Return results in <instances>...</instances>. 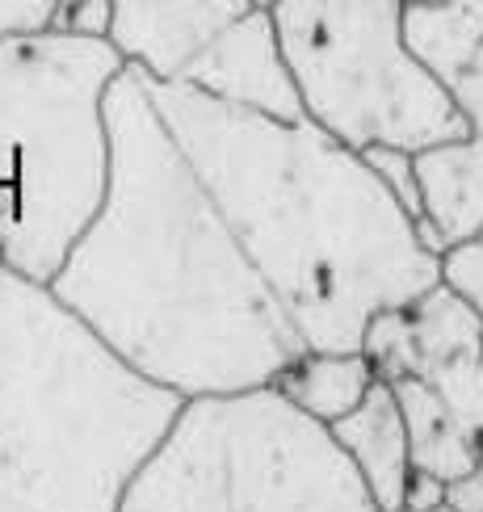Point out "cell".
<instances>
[{"mask_svg": "<svg viewBox=\"0 0 483 512\" xmlns=\"http://www.w3.org/2000/svg\"><path fill=\"white\" fill-rule=\"evenodd\" d=\"M114 5H118V0H72V5H59L55 30L76 34V38L110 42V30H114Z\"/></svg>", "mask_w": 483, "mask_h": 512, "instance_id": "cell-16", "label": "cell"}, {"mask_svg": "<svg viewBox=\"0 0 483 512\" xmlns=\"http://www.w3.org/2000/svg\"><path fill=\"white\" fill-rule=\"evenodd\" d=\"M366 164L378 173V181L395 194V202L404 206L416 223H425V202H420V181H416V156L387 152L383 147V152H366Z\"/></svg>", "mask_w": 483, "mask_h": 512, "instance_id": "cell-14", "label": "cell"}, {"mask_svg": "<svg viewBox=\"0 0 483 512\" xmlns=\"http://www.w3.org/2000/svg\"><path fill=\"white\" fill-rule=\"evenodd\" d=\"M273 26L303 118L349 152H408L467 143L471 122L404 38V5L282 0Z\"/></svg>", "mask_w": 483, "mask_h": 512, "instance_id": "cell-6", "label": "cell"}, {"mask_svg": "<svg viewBox=\"0 0 483 512\" xmlns=\"http://www.w3.org/2000/svg\"><path fill=\"white\" fill-rule=\"evenodd\" d=\"M441 286L454 290L483 319V240L458 244L441 256Z\"/></svg>", "mask_w": 483, "mask_h": 512, "instance_id": "cell-13", "label": "cell"}, {"mask_svg": "<svg viewBox=\"0 0 483 512\" xmlns=\"http://www.w3.org/2000/svg\"><path fill=\"white\" fill-rule=\"evenodd\" d=\"M118 512H378L324 424L278 391L185 403Z\"/></svg>", "mask_w": 483, "mask_h": 512, "instance_id": "cell-5", "label": "cell"}, {"mask_svg": "<svg viewBox=\"0 0 483 512\" xmlns=\"http://www.w3.org/2000/svg\"><path fill=\"white\" fill-rule=\"evenodd\" d=\"M0 512H5V508H0Z\"/></svg>", "mask_w": 483, "mask_h": 512, "instance_id": "cell-21", "label": "cell"}, {"mask_svg": "<svg viewBox=\"0 0 483 512\" xmlns=\"http://www.w3.org/2000/svg\"><path fill=\"white\" fill-rule=\"evenodd\" d=\"M404 512H408V508H404ZM433 512H458V508H454V504H446V508H433Z\"/></svg>", "mask_w": 483, "mask_h": 512, "instance_id": "cell-19", "label": "cell"}, {"mask_svg": "<svg viewBox=\"0 0 483 512\" xmlns=\"http://www.w3.org/2000/svg\"><path fill=\"white\" fill-rule=\"evenodd\" d=\"M374 387L378 374L366 353H303L269 391H278L303 416L332 429L362 408Z\"/></svg>", "mask_w": 483, "mask_h": 512, "instance_id": "cell-12", "label": "cell"}, {"mask_svg": "<svg viewBox=\"0 0 483 512\" xmlns=\"http://www.w3.org/2000/svg\"><path fill=\"white\" fill-rule=\"evenodd\" d=\"M147 93L307 353H362L378 315L441 286L420 223L315 122L244 114L181 84L147 80Z\"/></svg>", "mask_w": 483, "mask_h": 512, "instance_id": "cell-2", "label": "cell"}, {"mask_svg": "<svg viewBox=\"0 0 483 512\" xmlns=\"http://www.w3.org/2000/svg\"><path fill=\"white\" fill-rule=\"evenodd\" d=\"M404 38L471 122L467 143L416 156L420 227L458 248L483 236V5H404Z\"/></svg>", "mask_w": 483, "mask_h": 512, "instance_id": "cell-7", "label": "cell"}, {"mask_svg": "<svg viewBox=\"0 0 483 512\" xmlns=\"http://www.w3.org/2000/svg\"><path fill=\"white\" fill-rule=\"evenodd\" d=\"M59 21L55 0H0V47L13 38H30V34H47Z\"/></svg>", "mask_w": 483, "mask_h": 512, "instance_id": "cell-15", "label": "cell"}, {"mask_svg": "<svg viewBox=\"0 0 483 512\" xmlns=\"http://www.w3.org/2000/svg\"><path fill=\"white\" fill-rule=\"evenodd\" d=\"M450 504V483H441V479H433V475H412V483H408V500H404V508L408 512H433V508H446Z\"/></svg>", "mask_w": 483, "mask_h": 512, "instance_id": "cell-17", "label": "cell"}, {"mask_svg": "<svg viewBox=\"0 0 483 512\" xmlns=\"http://www.w3.org/2000/svg\"><path fill=\"white\" fill-rule=\"evenodd\" d=\"M181 412L51 286L0 269L5 512H118Z\"/></svg>", "mask_w": 483, "mask_h": 512, "instance_id": "cell-3", "label": "cell"}, {"mask_svg": "<svg viewBox=\"0 0 483 512\" xmlns=\"http://www.w3.org/2000/svg\"><path fill=\"white\" fill-rule=\"evenodd\" d=\"M114 42L63 30L0 47V261L51 286L110 194Z\"/></svg>", "mask_w": 483, "mask_h": 512, "instance_id": "cell-4", "label": "cell"}, {"mask_svg": "<svg viewBox=\"0 0 483 512\" xmlns=\"http://www.w3.org/2000/svg\"><path fill=\"white\" fill-rule=\"evenodd\" d=\"M328 433L341 445V454L353 462V471L362 475L378 512H404L416 466H412V437H408L404 412H399L387 382H378L362 408L345 416L341 424H332Z\"/></svg>", "mask_w": 483, "mask_h": 512, "instance_id": "cell-11", "label": "cell"}, {"mask_svg": "<svg viewBox=\"0 0 483 512\" xmlns=\"http://www.w3.org/2000/svg\"><path fill=\"white\" fill-rule=\"evenodd\" d=\"M479 240H483V236H479Z\"/></svg>", "mask_w": 483, "mask_h": 512, "instance_id": "cell-22", "label": "cell"}, {"mask_svg": "<svg viewBox=\"0 0 483 512\" xmlns=\"http://www.w3.org/2000/svg\"><path fill=\"white\" fill-rule=\"evenodd\" d=\"M450 504H454L458 512H483V454H479V462H475V471L462 479V483L450 487Z\"/></svg>", "mask_w": 483, "mask_h": 512, "instance_id": "cell-18", "label": "cell"}, {"mask_svg": "<svg viewBox=\"0 0 483 512\" xmlns=\"http://www.w3.org/2000/svg\"><path fill=\"white\" fill-rule=\"evenodd\" d=\"M244 13L248 5H240V0H227V5H164V0L160 5H147V0H118L110 42L131 72L156 84H177L189 63L227 26H236Z\"/></svg>", "mask_w": 483, "mask_h": 512, "instance_id": "cell-10", "label": "cell"}, {"mask_svg": "<svg viewBox=\"0 0 483 512\" xmlns=\"http://www.w3.org/2000/svg\"><path fill=\"white\" fill-rule=\"evenodd\" d=\"M0 269H5V261H0Z\"/></svg>", "mask_w": 483, "mask_h": 512, "instance_id": "cell-20", "label": "cell"}, {"mask_svg": "<svg viewBox=\"0 0 483 512\" xmlns=\"http://www.w3.org/2000/svg\"><path fill=\"white\" fill-rule=\"evenodd\" d=\"M105 126L110 194L55 273V298L126 366L185 403L269 391L307 349L139 72L118 76Z\"/></svg>", "mask_w": 483, "mask_h": 512, "instance_id": "cell-1", "label": "cell"}, {"mask_svg": "<svg viewBox=\"0 0 483 512\" xmlns=\"http://www.w3.org/2000/svg\"><path fill=\"white\" fill-rule=\"evenodd\" d=\"M177 84L244 114L303 122V101L290 80L269 5H248V13L210 42Z\"/></svg>", "mask_w": 483, "mask_h": 512, "instance_id": "cell-9", "label": "cell"}, {"mask_svg": "<svg viewBox=\"0 0 483 512\" xmlns=\"http://www.w3.org/2000/svg\"><path fill=\"white\" fill-rule=\"evenodd\" d=\"M362 353L378 382L425 395L483 450V319L454 290L378 315Z\"/></svg>", "mask_w": 483, "mask_h": 512, "instance_id": "cell-8", "label": "cell"}]
</instances>
